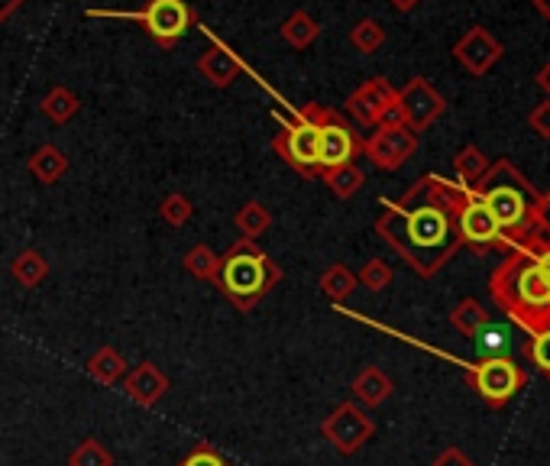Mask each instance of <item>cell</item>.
<instances>
[{
    "instance_id": "32",
    "label": "cell",
    "mask_w": 550,
    "mask_h": 466,
    "mask_svg": "<svg viewBox=\"0 0 550 466\" xmlns=\"http://www.w3.org/2000/svg\"><path fill=\"white\" fill-rule=\"evenodd\" d=\"M68 466H114V454H110L98 437H88V441H81L72 454H68Z\"/></svg>"
},
{
    "instance_id": "35",
    "label": "cell",
    "mask_w": 550,
    "mask_h": 466,
    "mask_svg": "<svg viewBox=\"0 0 550 466\" xmlns=\"http://www.w3.org/2000/svg\"><path fill=\"white\" fill-rule=\"evenodd\" d=\"M178 466H230L224 457L217 454V450L211 447V444H198L195 450H191V454L178 463Z\"/></svg>"
},
{
    "instance_id": "22",
    "label": "cell",
    "mask_w": 550,
    "mask_h": 466,
    "mask_svg": "<svg viewBox=\"0 0 550 466\" xmlns=\"http://www.w3.org/2000/svg\"><path fill=\"white\" fill-rule=\"evenodd\" d=\"M39 111H43L55 127H65L68 120H72L78 111H81V98L75 91H68L62 85H55L43 101H39Z\"/></svg>"
},
{
    "instance_id": "13",
    "label": "cell",
    "mask_w": 550,
    "mask_h": 466,
    "mask_svg": "<svg viewBox=\"0 0 550 466\" xmlns=\"http://www.w3.org/2000/svg\"><path fill=\"white\" fill-rule=\"evenodd\" d=\"M460 240L476 246V250H492V246H502L499 224H495V217L489 214V208L473 195V191L466 195L463 208H460Z\"/></svg>"
},
{
    "instance_id": "21",
    "label": "cell",
    "mask_w": 550,
    "mask_h": 466,
    "mask_svg": "<svg viewBox=\"0 0 550 466\" xmlns=\"http://www.w3.org/2000/svg\"><path fill=\"white\" fill-rule=\"evenodd\" d=\"M10 276H13V282H17V285H23V289H36V285H43L46 276H49L46 256L39 250H23L10 263Z\"/></svg>"
},
{
    "instance_id": "2",
    "label": "cell",
    "mask_w": 550,
    "mask_h": 466,
    "mask_svg": "<svg viewBox=\"0 0 550 466\" xmlns=\"http://www.w3.org/2000/svg\"><path fill=\"white\" fill-rule=\"evenodd\" d=\"M489 295L528 334L550 327V276L528 246H512L492 269Z\"/></svg>"
},
{
    "instance_id": "38",
    "label": "cell",
    "mask_w": 550,
    "mask_h": 466,
    "mask_svg": "<svg viewBox=\"0 0 550 466\" xmlns=\"http://www.w3.org/2000/svg\"><path fill=\"white\" fill-rule=\"evenodd\" d=\"M23 7V0H0V23H7Z\"/></svg>"
},
{
    "instance_id": "26",
    "label": "cell",
    "mask_w": 550,
    "mask_h": 466,
    "mask_svg": "<svg viewBox=\"0 0 550 466\" xmlns=\"http://www.w3.org/2000/svg\"><path fill=\"white\" fill-rule=\"evenodd\" d=\"M476 340V356L479 360H492V356H508V347H512V331L505 324H483L479 327Z\"/></svg>"
},
{
    "instance_id": "31",
    "label": "cell",
    "mask_w": 550,
    "mask_h": 466,
    "mask_svg": "<svg viewBox=\"0 0 550 466\" xmlns=\"http://www.w3.org/2000/svg\"><path fill=\"white\" fill-rule=\"evenodd\" d=\"M159 217L169 227H185L191 217H195V204H191L188 195L182 191H172V195H165L162 204H159Z\"/></svg>"
},
{
    "instance_id": "16",
    "label": "cell",
    "mask_w": 550,
    "mask_h": 466,
    "mask_svg": "<svg viewBox=\"0 0 550 466\" xmlns=\"http://www.w3.org/2000/svg\"><path fill=\"white\" fill-rule=\"evenodd\" d=\"M169 376L162 373L156 363H140L133 366V373L123 376V392H127V399H133L136 405L143 408H153L165 399V392H169Z\"/></svg>"
},
{
    "instance_id": "36",
    "label": "cell",
    "mask_w": 550,
    "mask_h": 466,
    "mask_svg": "<svg viewBox=\"0 0 550 466\" xmlns=\"http://www.w3.org/2000/svg\"><path fill=\"white\" fill-rule=\"evenodd\" d=\"M528 123H531V130L544 136V140H550V101L538 104L534 111L528 114Z\"/></svg>"
},
{
    "instance_id": "11",
    "label": "cell",
    "mask_w": 550,
    "mask_h": 466,
    "mask_svg": "<svg viewBox=\"0 0 550 466\" xmlns=\"http://www.w3.org/2000/svg\"><path fill=\"white\" fill-rule=\"evenodd\" d=\"M398 111H402V120H405L408 130L421 133V130H428L437 117H444L447 101L428 78L418 75V78H411L402 91H398Z\"/></svg>"
},
{
    "instance_id": "7",
    "label": "cell",
    "mask_w": 550,
    "mask_h": 466,
    "mask_svg": "<svg viewBox=\"0 0 550 466\" xmlns=\"http://www.w3.org/2000/svg\"><path fill=\"white\" fill-rule=\"evenodd\" d=\"M470 382L486 405L502 408L525 389L528 373L512 360V356H492V360H479L470 366Z\"/></svg>"
},
{
    "instance_id": "39",
    "label": "cell",
    "mask_w": 550,
    "mask_h": 466,
    "mask_svg": "<svg viewBox=\"0 0 550 466\" xmlns=\"http://www.w3.org/2000/svg\"><path fill=\"white\" fill-rule=\"evenodd\" d=\"M541 224L550 230V191L547 195H541Z\"/></svg>"
},
{
    "instance_id": "9",
    "label": "cell",
    "mask_w": 550,
    "mask_h": 466,
    "mask_svg": "<svg viewBox=\"0 0 550 466\" xmlns=\"http://www.w3.org/2000/svg\"><path fill=\"white\" fill-rule=\"evenodd\" d=\"M360 153H363V140L360 133L353 130V123L327 107L321 123V140H318V178L337 166H347V162H353Z\"/></svg>"
},
{
    "instance_id": "1",
    "label": "cell",
    "mask_w": 550,
    "mask_h": 466,
    "mask_svg": "<svg viewBox=\"0 0 550 466\" xmlns=\"http://www.w3.org/2000/svg\"><path fill=\"white\" fill-rule=\"evenodd\" d=\"M466 191L444 175H421L402 198L382 201L376 233L418 272L431 279L460 250V208Z\"/></svg>"
},
{
    "instance_id": "37",
    "label": "cell",
    "mask_w": 550,
    "mask_h": 466,
    "mask_svg": "<svg viewBox=\"0 0 550 466\" xmlns=\"http://www.w3.org/2000/svg\"><path fill=\"white\" fill-rule=\"evenodd\" d=\"M431 466H476V463L466 457L460 447H447V450H440V454L434 457Z\"/></svg>"
},
{
    "instance_id": "27",
    "label": "cell",
    "mask_w": 550,
    "mask_h": 466,
    "mask_svg": "<svg viewBox=\"0 0 550 466\" xmlns=\"http://www.w3.org/2000/svg\"><path fill=\"white\" fill-rule=\"evenodd\" d=\"M450 324H453V331L463 334V337H476L479 334V327L489 324V311L479 305L476 298H463L457 308L450 311Z\"/></svg>"
},
{
    "instance_id": "24",
    "label": "cell",
    "mask_w": 550,
    "mask_h": 466,
    "mask_svg": "<svg viewBox=\"0 0 550 466\" xmlns=\"http://www.w3.org/2000/svg\"><path fill=\"white\" fill-rule=\"evenodd\" d=\"M492 166V162L486 159V153L479 146H463L457 156H453V172H457L460 185L463 188H473L479 178L486 175V169Z\"/></svg>"
},
{
    "instance_id": "33",
    "label": "cell",
    "mask_w": 550,
    "mask_h": 466,
    "mask_svg": "<svg viewBox=\"0 0 550 466\" xmlns=\"http://www.w3.org/2000/svg\"><path fill=\"white\" fill-rule=\"evenodd\" d=\"M392 279H395V272L385 259H369V263L360 269V276H356V282L366 285L369 292H385L392 285Z\"/></svg>"
},
{
    "instance_id": "17",
    "label": "cell",
    "mask_w": 550,
    "mask_h": 466,
    "mask_svg": "<svg viewBox=\"0 0 550 466\" xmlns=\"http://www.w3.org/2000/svg\"><path fill=\"white\" fill-rule=\"evenodd\" d=\"M350 392H353L356 405H363V408H379V405H385V402L392 399L395 382H392L389 373H385V369H379V366H363L360 373H356Z\"/></svg>"
},
{
    "instance_id": "42",
    "label": "cell",
    "mask_w": 550,
    "mask_h": 466,
    "mask_svg": "<svg viewBox=\"0 0 550 466\" xmlns=\"http://www.w3.org/2000/svg\"><path fill=\"white\" fill-rule=\"evenodd\" d=\"M534 7H538V10L544 13V17L550 20V0H534Z\"/></svg>"
},
{
    "instance_id": "10",
    "label": "cell",
    "mask_w": 550,
    "mask_h": 466,
    "mask_svg": "<svg viewBox=\"0 0 550 466\" xmlns=\"http://www.w3.org/2000/svg\"><path fill=\"white\" fill-rule=\"evenodd\" d=\"M363 153L369 156V162H373L376 169L395 172L418 153V133L408 130L405 123H395V127H376L373 136L363 140Z\"/></svg>"
},
{
    "instance_id": "25",
    "label": "cell",
    "mask_w": 550,
    "mask_h": 466,
    "mask_svg": "<svg viewBox=\"0 0 550 466\" xmlns=\"http://www.w3.org/2000/svg\"><path fill=\"white\" fill-rule=\"evenodd\" d=\"M321 292L334 301V305H340V301H347L353 292H356V276H353V269H347L343 263H334V266H327L324 272H321Z\"/></svg>"
},
{
    "instance_id": "29",
    "label": "cell",
    "mask_w": 550,
    "mask_h": 466,
    "mask_svg": "<svg viewBox=\"0 0 550 466\" xmlns=\"http://www.w3.org/2000/svg\"><path fill=\"white\" fill-rule=\"evenodd\" d=\"M182 266H185L188 276H195L201 282H214L217 279V269H220V256L211 250L208 243H198V246H191V250L185 253Z\"/></svg>"
},
{
    "instance_id": "20",
    "label": "cell",
    "mask_w": 550,
    "mask_h": 466,
    "mask_svg": "<svg viewBox=\"0 0 550 466\" xmlns=\"http://www.w3.org/2000/svg\"><path fill=\"white\" fill-rule=\"evenodd\" d=\"M279 36L285 39L292 49H308L318 43V36H321V23L311 17L308 10H295V13H288L285 23H282V30Z\"/></svg>"
},
{
    "instance_id": "41",
    "label": "cell",
    "mask_w": 550,
    "mask_h": 466,
    "mask_svg": "<svg viewBox=\"0 0 550 466\" xmlns=\"http://www.w3.org/2000/svg\"><path fill=\"white\" fill-rule=\"evenodd\" d=\"M392 7L395 10H411V7H418V0H392Z\"/></svg>"
},
{
    "instance_id": "18",
    "label": "cell",
    "mask_w": 550,
    "mask_h": 466,
    "mask_svg": "<svg viewBox=\"0 0 550 466\" xmlns=\"http://www.w3.org/2000/svg\"><path fill=\"white\" fill-rule=\"evenodd\" d=\"M26 169H30V175L39 185H55V182H62L68 172V156H65V149H59L55 143H46L30 156Z\"/></svg>"
},
{
    "instance_id": "23",
    "label": "cell",
    "mask_w": 550,
    "mask_h": 466,
    "mask_svg": "<svg viewBox=\"0 0 550 466\" xmlns=\"http://www.w3.org/2000/svg\"><path fill=\"white\" fill-rule=\"evenodd\" d=\"M233 224L243 233V240H259L272 227V211L259 201H243L240 211L233 214Z\"/></svg>"
},
{
    "instance_id": "6",
    "label": "cell",
    "mask_w": 550,
    "mask_h": 466,
    "mask_svg": "<svg viewBox=\"0 0 550 466\" xmlns=\"http://www.w3.org/2000/svg\"><path fill=\"white\" fill-rule=\"evenodd\" d=\"M91 20H133L149 33L156 46L172 49L191 26L198 23L195 10L188 7V0H146L140 10H110V7H91L85 10Z\"/></svg>"
},
{
    "instance_id": "5",
    "label": "cell",
    "mask_w": 550,
    "mask_h": 466,
    "mask_svg": "<svg viewBox=\"0 0 550 466\" xmlns=\"http://www.w3.org/2000/svg\"><path fill=\"white\" fill-rule=\"evenodd\" d=\"M324 111V104H305L298 111H288V117L275 114V123H279V133L272 140L275 156L305 178H318V140Z\"/></svg>"
},
{
    "instance_id": "40",
    "label": "cell",
    "mask_w": 550,
    "mask_h": 466,
    "mask_svg": "<svg viewBox=\"0 0 550 466\" xmlns=\"http://www.w3.org/2000/svg\"><path fill=\"white\" fill-rule=\"evenodd\" d=\"M538 85H541V88H544V91L550 94V62H547V65L541 68V75H538Z\"/></svg>"
},
{
    "instance_id": "15",
    "label": "cell",
    "mask_w": 550,
    "mask_h": 466,
    "mask_svg": "<svg viewBox=\"0 0 550 466\" xmlns=\"http://www.w3.org/2000/svg\"><path fill=\"white\" fill-rule=\"evenodd\" d=\"M453 56H457V62L466 68V72L479 78L502 59V43L489 30H483V26H473V30L453 46Z\"/></svg>"
},
{
    "instance_id": "12",
    "label": "cell",
    "mask_w": 550,
    "mask_h": 466,
    "mask_svg": "<svg viewBox=\"0 0 550 466\" xmlns=\"http://www.w3.org/2000/svg\"><path fill=\"white\" fill-rule=\"evenodd\" d=\"M395 101H398V91L389 85V81L369 78L347 98V111L360 127H379L382 117L389 114V107Z\"/></svg>"
},
{
    "instance_id": "28",
    "label": "cell",
    "mask_w": 550,
    "mask_h": 466,
    "mask_svg": "<svg viewBox=\"0 0 550 466\" xmlns=\"http://www.w3.org/2000/svg\"><path fill=\"white\" fill-rule=\"evenodd\" d=\"M321 178H324L327 188L334 191V195H337L340 201L353 198L356 191L363 188V182H366V175H363V169H360V166H356V162H347V166L330 169V172H324Z\"/></svg>"
},
{
    "instance_id": "3",
    "label": "cell",
    "mask_w": 550,
    "mask_h": 466,
    "mask_svg": "<svg viewBox=\"0 0 550 466\" xmlns=\"http://www.w3.org/2000/svg\"><path fill=\"white\" fill-rule=\"evenodd\" d=\"M470 191L495 217V224H499V230H502L505 250L525 243L534 230L544 227L541 224V195L508 159L492 162L486 175L479 178Z\"/></svg>"
},
{
    "instance_id": "19",
    "label": "cell",
    "mask_w": 550,
    "mask_h": 466,
    "mask_svg": "<svg viewBox=\"0 0 550 466\" xmlns=\"http://www.w3.org/2000/svg\"><path fill=\"white\" fill-rule=\"evenodd\" d=\"M85 373L94 382H101V386H117V382H123V376H127L130 369H127V360H123V353L117 347H101V350H94L88 356Z\"/></svg>"
},
{
    "instance_id": "30",
    "label": "cell",
    "mask_w": 550,
    "mask_h": 466,
    "mask_svg": "<svg viewBox=\"0 0 550 466\" xmlns=\"http://www.w3.org/2000/svg\"><path fill=\"white\" fill-rule=\"evenodd\" d=\"M385 43V30H382V23L376 20H360L350 30V46L356 52H363V56H373V52H379Z\"/></svg>"
},
{
    "instance_id": "14",
    "label": "cell",
    "mask_w": 550,
    "mask_h": 466,
    "mask_svg": "<svg viewBox=\"0 0 550 466\" xmlns=\"http://www.w3.org/2000/svg\"><path fill=\"white\" fill-rule=\"evenodd\" d=\"M204 36L211 39V46L201 52L198 72H201V78L208 81L211 88H230L233 81H237V75L246 72V65L240 62V56L230 46L220 43V39L208 30V26H204Z\"/></svg>"
},
{
    "instance_id": "34",
    "label": "cell",
    "mask_w": 550,
    "mask_h": 466,
    "mask_svg": "<svg viewBox=\"0 0 550 466\" xmlns=\"http://www.w3.org/2000/svg\"><path fill=\"white\" fill-rule=\"evenodd\" d=\"M525 356H528V363H534V366H538L541 373L550 379V327H544V331H538V334L528 337Z\"/></svg>"
},
{
    "instance_id": "4",
    "label": "cell",
    "mask_w": 550,
    "mask_h": 466,
    "mask_svg": "<svg viewBox=\"0 0 550 466\" xmlns=\"http://www.w3.org/2000/svg\"><path fill=\"white\" fill-rule=\"evenodd\" d=\"M282 282V269L259 250L253 240H237L220 256L214 285L237 311H253L275 285Z\"/></svg>"
},
{
    "instance_id": "8",
    "label": "cell",
    "mask_w": 550,
    "mask_h": 466,
    "mask_svg": "<svg viewBox=\"0 0 550 466\" xmlns=\"http://www.w3.org/2000/svg\"><path fill=\"white\" fill-rule=\"evenodd\" d=\"M321 434H324V441L334 447L340 457H353L356 450H363L369 437L376 434V424H373V418L366 415L363 405L340 402L321 421Z\"/></svg>"
}]
</instances>
